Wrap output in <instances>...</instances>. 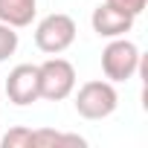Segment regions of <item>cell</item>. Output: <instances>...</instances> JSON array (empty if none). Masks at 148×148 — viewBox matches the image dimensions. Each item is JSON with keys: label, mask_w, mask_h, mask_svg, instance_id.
Here are the masks:
<instances>
[{"label": "cell", "mask_w": 148, "mask_h": 148, "mask_svg": "<svg viewBox=\"0 0 148 148\" xmlns=\"http://www.w3.org/2000/svg\"><path fill=\"white\" fill-rule=\"evenodd\" d=\"M0 145L3 148H26V145H32V128H23V125L12 128L3 139H0Z\"/></svg>", "instance_id": "9c48e42d"}, {"label": "cell", "mask_w": 148, "mask_h": 148, "mask_svg": "<svg viewBox=\"0 0 148 148\" xmlns=\"http://www.w3.org/2000/svg\"><path fill=\"white\" fill-rule=\"evenodd\" d=\"M119 105V93L113 87V82L108 79H96V82H84L76 93V113L96 122V119H108Z\"/></svg>", "instance_id": "7a4b0ae2"}, {"label": "cell", "mask_w": 148, "mask_h": 148, "mask_svg": "<svg viewBox=\"0 0 148 148\" xmlns=\"http://www.w3.org/2000/svg\"><path fill=\"white\" fill-rule=\"evenodd\" d=\"M76 21H73L70 15L64 12H52L47 18L38 21L35 26V47L47 55H61L64 49L73 47V41H76Z\"/></svg>", "instance_id": "277c9868"}, {"label": "cell", "mask_w": 148, "mask_h": 148, "mask_svg": "<svg viewBox=\"0 0 148 148\" xmlns=\"http://www.w3.org/2000/svg\"><path fill=\"white\" fill-rule=\"evenodd\" d=\"M134 21H136V18H131V15H125V12L108 6V3L96 6L93 15H90L93 32H96L99 38H122V35H128V32L134 29Z\"/></svg>", "instance_id": "8992f818"}, {"label": "cell", "mask_w": 148, "mask_h": 148, "mask_svg": "<svg viewBox=\"0 0 148 148\" xmlns=\"http://www.w3.org/2000/svg\"><path fill=\"white\" fill-rule=\"evenodd\" d=\"M18 49V32L9 23H0V61H6Z\"/></svg>", "instance_id": "30bf717a"}, {"label": "cell", "mask_w": 148, "mask_h": 148, "mask_svg": "<svg viewBox=\"0 0 148 148\" xmlns=\"http://www.w3.org/2000/svg\"><path fill=\"white\" fill-rule=\"evenodd\" d=\"M32 145H87V139L79 134H58L52 128H41L32 131Z\"/></svg>", "instance_id": "ba28073f"}, {"label": "cell", "mask_w": 148, "mask_h": 148, "mask_svg": "<svg viewBox=\"0 0 148 148\" xmlns=\"http://www.w3.org/2000/svg\"><path fill=\"white\" fill-rule=\"evenodd\" d=\"M38 15V0H0V23L23 29Z\"/></svg>", "instance_id": "52a82bcc"}, {"label": "cell", "mask_w": 148, "mask_h": 148, "mask_svg": "<svg viewBox=\"0 0 148 148\" xmlns=\"http://www.w3.org/2000/svg\"><path fill=\"white\" fill-rule=\"evenodd\" d=\"M38 87H41V99H47V102H61V99L73 96L76 67L58 55L47 58L44 64H38Z\"/></svg>", "instance_id": "3957f363"}, {"label": "cell", "mask_w": 148, "mask_h": 148, "mask_svg": "<svg viewBox=\"0 0 148 148\" xmlns=\"http://www.w3.org/2000/svg\"><path fill=\"white\" fill-rule=\"evenodd\" d=\"M105 3L119 9V12H125V15H131V18H139L145 12V6H148V0H105Z\"/></svg>", "instance_id": "8fae6325"}, {"label": "cell", "mask_w": 148, "mask_h": 148, "mask_svg": "<svg viewBox=\"0 0 148 148\" xmlns=\"http://www.w3.org/2000/svg\"><path fill=\"white\" fill-rule=\"evenodd\" d=\"M142 64V55H139V47L134 41H128L125 35L122 38H110V44L102 49V73L108 82H131L136 76V70Z\"/></svg>", "instance_id": "6da1fadb"}, {"label": "cell", "mask_w": 148, "mask_h": 148, "mask_svg": "<svg viewBox=\"0 0 148 148\" xmlns=\"http://www.w3.org/2000/svg\"><path fill=\"white\" fill-rule=\"evenodd\" d=\"M6 96L12 105L26 108L32 102L41 99V87H38V64H18L9 79H6Z\"/></svg>", "instance_id": "5b68a950"}]
</instances>
